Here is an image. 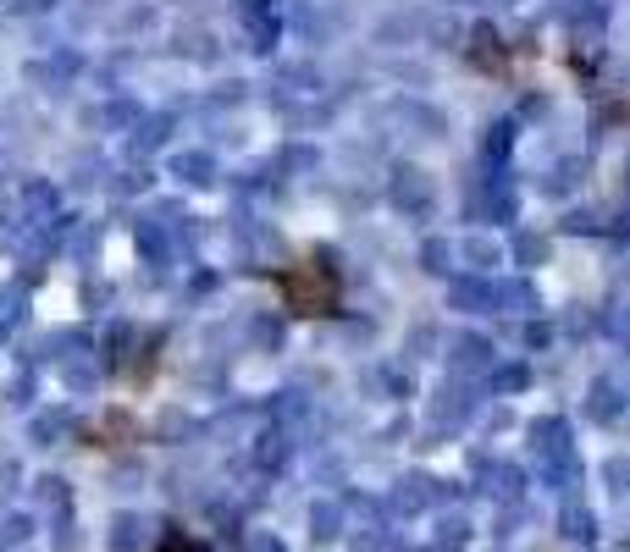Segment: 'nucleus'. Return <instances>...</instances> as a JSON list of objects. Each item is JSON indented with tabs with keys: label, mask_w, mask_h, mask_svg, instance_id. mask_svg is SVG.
Listing matches in <instances>:
<instances>
[{
	"label": "nucleus",
	"mask_w": 630,
	"mask_h": 552,
	"mask_svg": "<svg viewBox=\"0 0 630 552\" xmlns=\"http://www.w3.org/2000/svg\"><path fill=\"white\" fill-rule=\"evenodd\" d=\"M277 287H283V298H288L294 315H332V309H337V276L326 272V266H315V260L283 272Z\"/></svg>",
	"instance_id": "f257e3e1"
}]
</instances>
